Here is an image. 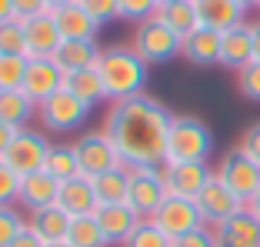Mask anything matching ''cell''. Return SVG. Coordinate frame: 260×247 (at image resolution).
<instances>
[{"label": "cell", "mask_w": 260, "mask_h": 247, "mask_svg": "<svg viewBox=\"0 0 260 247\" xmlns=\"http://www.w3.org/2000/svg\"><path fill=\"white\" fill-rule=\"evenodd\" d=\"M174 114L150 94H137L110 104L104 131L120 150L127 167H160L167 161V134Z\"/></svg>", "instance_id": "1"}, {"label": "cell", "mask_w": 260, "mask_h": 247, "mask_svg": "<svg viewBox=\"0 0 260 247\" xmlns=\"http://www.w3.org/2000/svg\"><path fill=\"white\" fill-rule=\"evenodd\" d=\"M97 74L107 87V101H127V97H137L144 94L147 80H150V64L134 50V47H104V54L97 60Z\"/></svg>", "instance_id": "2"}, {"label": "cell", "mask_w": 260, "mask_h": 247, "mask_svg": "<svg viewBox=\"0 0 260 247\" xmlns=\"http://www.w3.org/2000/svg\"><path fill=\"white\" fill-rule=\"evenodd\" d=\"M214 154V131L193 114H174L167 134V161L164 164H180V161H207Z\"/></svg>", "instance_id": "3"}, {"label": "cell", "mask_w": 260, "mask_h": 247, "mask_svg": "<svg viewBox=\"0 0 260 247\" xmlns=\"http://www.w3.org/2000/svg\"><path fill=\"white\" fill-rule=\"evenodd\" d=\"M180 44H184L180 34H174L160 17H150V20L137 23L134 44L130 47H134L150 67H160V64H170L174 57H180Z\"/></svg>", "instance_id": "4"}, {"label": "cell", "mask_w": 260, "mask_h": 247, "mask_svg": "<svg viewBox=\"0 0 260 247\" xmlns=\"http://www.w3.org/2000/svg\"><path fill=\"white\" fill-rule=\"evenodd\" d=\"M90 104H84L77 94H70L67 87L57 90L54 97H47L44 104L37 107V117L44 123V131L50 134H70V131H80L90 117Z\"/></svg>", "instance_id": "5"}, {"label": "cell", "mask_w": 260, "mask_h": 247, "mask_svg": "<svg viewBox=\"0 0 260 247\" xmlns=\"http://www.w3.org/2000/svg\"><path fill=\"white\" fill-rule=\"evenodd\" d=\"M74 147H77V161H80V174L90 180L100 177V174H107V170H114V167H123L120 150L114 147V140L107 137L104 127L100 131H84L74 140Z\"/></svg>", "instance_id": "6"}, {"label": "cell", "mask_w": 260, "mask_h": 247, "mask_svg": "<svg viewBox=\"0 0 260 247\" xmlns=\"http://www.w3.org/2000/svg\"><path fill=\"white\" fill-rule=\"evenodd\" d=\"M50 140H47L44 131H34V127H23V131L14 134V140H10L7 154L0 157V161H7L10 167L20 174V177H27V174H37V170L47 167V157H50Z\"/></svg>", "instance_id": "7"}, {"label": "cell", "mask_w": 260, "mask_h": 247, "mask_svg": "<svg viewBox=\"0 0 260 247\" xmlns=\"http://www.w3.org/2000/svg\"><path fill=\"white\" fill-rule=\"evenodd\" d=\"M214 174L237 194L244 204H250V197L260 191V164L253 157H247L240 147H230L227 154L220 157V164L214 167Z\"/></svg>", "instance_id": "8"}, {"label": "cell", "mask_w": 260, "mask_h": 247, "mask_svg": "<svg viewBox=\"0 0 260 247\" xmlns=\"http://www.w3.org/2000/svg\"><path fill=\"white\" fill-rule=\"evenodd\" d=\"M167 201V184H164V164L160 167H130V187L127 204L140 217H153V210Z\"/></svg>", "instance_id": "9"}, {"label": "cell", "mask_w": 260, "mask_h": 247, "mask_svg": "<svg viewBox=\"0 0 260 247\" xmlns=\"http://www.w3.org/2000/svg\"><path fill=\"white\" fill-rule=\"evenodd\" d=\"M150 221L160 227L170 240L184 237V234L197 231V227H204V217H200L197 201H190V197H174V194H167V201L153 210Z\"/></svg>", "instance_id": "10"}, {"label": "cell", "mask_w": 260, "mask_h": 247, "mask_svg": "<svg viewBox=\"0 0 260 247\" xmlns=\"http://www.w3.org/2000/svg\"><path fill=\"white\" fill-rule=\"evenodd\" d=\"M214 180V167L207 161H180V164H164V184L167 194L174 197H190L197 201V194Z\"/></svg>", "instance_id": "11"}, {"label": "cell", "mask_w": 260, "mask_h": 247, "mask_svg": "<svg viewBox=\"0 0 260 247\" xmlns=\"http://www.w3.org/2000/svg\"><path fill=\"white\" fill-rule=\"evenodd\" d=\"M63 84H67V74H63V67L54 57H30L27 77H23V94H27L37 107L47 97H54L57 90H63Z\"/></svg>", "instance_id": "12"}, {"label": "cell", "mask_w": 260, "mask_h": 247, "mask_svg": "<svg viewBox=\"0 0 260 247\" xmlns=\"http://www.w3.org/2000/svg\"><path fill=\"white\" fill-rule=\"evenodd\" d=\"M197 207H200L204 224H207V227H217V224H223L227 217H234L237 210H244L247 204L240 201L237 194H234V191H230V187L214 174V180H210V184H207L204 191L197 194Z\"/></svg>", "instance_id": "13"}, {"label": "cell", "mask_w": 260, "mask_h": 247, "mask_svg": "<svg viewBox=\"0 0 260 247\" xmlns=\"http://www.w3.org/2000/svg\"><path fill=\"white\" fill-rule=\"evenodd\" d=\"M247 64H253V27L244 20L220 34V67L240 74Z\"/></svg>", "instance_id": "14"}, {"label": "cell", "mask_w": 260, "mask_h": 247, "mask_svg": "<svg viewBox=\"0 0 260 247\" xmlns=\"http://www.w3.org/2000/svg\"><path fill=\"white\" fill-rule=\"evenodd\" d=\"M214 240L217 247H260V221L244 207L214 227Z\"/></svg>", "instance_id": "15"}, {"label": "cell", "mask_w": 260, "mask_h": 247, "mask_svg": "<svg viewBox=\"0 0 260 247\" xmlns=\"http://www.w3.org/2000/svg\"><path fill=\"white\" fill-rule=\"evenodd\" d=\"M57 207L67 210L70 217L80 214H97V191H93V180L77 174L70 180H60V191H57Z\"/></svg>", "instance_id": "16"}, {"label": "cell", "mask_w": 260, "mask_h": 247, "mask_svg": "<svg viewBox=\"0 0 260 247\" xmlns=\"http://www.w3.org/2000/svg\"><path fill=\"white\" fill-rule=\"evenodd\" d=\"M23 30H27V57H54L57 47L63 44L54 14H40L23 20Z\"/></svg>", "instance_id": "17"}, {"label": "cell", "mask_w": 260, "mask_h": 247, "mask_svg": "<svg viewBox=\"0 0 260 247\" xmlns=\"http://www.w3.org/2000/svg\"><path fill=\"white\" fill-rule=\"evenodd\" d=\"M180 57L193 67H217L220 64V34L210 27H197L180 44Z\"/></svg>", "instance_id": "18"}, {"label": "cell", "mask_w": 260, "mask_h": 247, "mask_svg": "<svg viewBox=\"0 0 260 247\" xmlns=\"http://www.w3.org/2000/svg\"><path fill=\"white\" fill-rule=\"evenodd\" d=\"M57 191H60V180L50 177L47 170H37V174H27L20 184V207L27 214L34 210H44V207H54L57 204Z\"/></svg>", "instance_id": "19"}, {"label": "cell", "mask_w": 260, "mask_h": 247, "mask_svg": "<svg viewBox=\"0 0 260 247\" xmlns=\"http://www.w3.org/2000/svg\"><path fill=\"white\" fill-rule=\"evenodd\" d=\"M97 221H100V231H104L107 244L114 247V244H123L144 217L130 204H110V207H97Z\"/></svg>", "instance_id": "20"}, {"label": "cell", "mask_w": 260, "mask_h": 247, "mask_svg": "<svg viewBox=\"0 0 260 247\" xmlns=\"http://www.w3.org/2000/svg\"><path fill=\"white\" fill-rule=\"evenodd\" d=\"M197 17H200V27H210V30L223 34L230 27L244 23L247 10L237 0H197Z\"/></svg>", "instance_id": "21"}, {"label": "cell", "mask_w": 260, "mask_h": 247, "mask_svg": "<svg viewBox=\"0 0 260 247\" xmlns=\"http://www.w3.org/2000/svg\"><path fill=\"white\" fill-rule=\"evenodd\" d=\"M57 20V30H60L63 40H97L100 34V23L87 14L80 4H70V7H60V10H50Z\"/></svg>", "instance_id": "22"}, {"label": "cell", "mask_w": 260, "mask_h": 247, "mask_svg": "<svg viewBox=\"0 0 260 247\" xmlns=\"http://www.w3.org/2000/svg\"><path fill=\"white\" fill-rule=\"evenodd\" d=\"M100 54H104V47L97 40H63L57 47L54 60L63 67V74H77V70H90L97 67Z\"/></svg>", "instance_id": "23"}, {"label": "cell", "mask_w": 260, "mask_h": 247, "mask_svg": "<svg viewBox=\"0 0 260 247\" xmlns=\"http://www.w3.org/2000/svg\"><path fill=\"white\" fill-rule=\"evenodd\" d=\"M34 114H37V104L23 90H0V123L23 131V127H30Z\"/></svg>", "instance_id": "24"}, {"label": "cell", "mask_w": 260, "mask_h": 247, "mask_svg": "<svg viewBox=\"0 0 260 247\" xmlns=\"http://www.w3.org/2000/svg\"><path fill=\"white\" fill-rule=\"evenodd\" d=\"M127 187H130V167H114L107 174L93 177V191H97V204L110 207V204H127Z\"/></svg>", "instance_id": "25"}, {"label": "cell", "mask_w": 260, "mask_h": 247, "mask_svg": "<svg viewBox=\"0 0 260 247\" xmlns=\"http://www.w3.org/2000/svg\"><path fill=\"white\" fill-rule=\"evenodd\" d=\"M157 17L167 23L174 34L187 37L200 27V17H197V0H174V4H164L157 7Z\"/></svg>", "instance_id": "26"}, {"label": "cell", "mask_w": 260, "mask_h": 247, "mask_svg": "<svg viewBox=\"0 0 260 247\" xmlns=\"http://www.w3.org/2000/svg\"><path fill=\"white\" fill-rule=\"evenodd\" d=\"M27 224H30V231L37 234V237H44V240H63L67 231H70V214L54 204V207L34 210Z\"/></svg>", "instance_id": "27"}, {"label": "cell", "mask_w": 260, "mask_h": 247, "mask_svg": "<svg viewBox=\"0 0 260 247\" xmlns=\"http://www.w3.org/2000/svg\"><path fill=\"white\" fill-rule=\"evenodd\" d=\"M67 87L70 94H77L84 104H90V107H97V104L107 101V87H104V80H100L97 67L90 70H77V74H67Z\"/></svg>", "instance_id": "28"}, {"label": "cell", "mask_w": 260, "mask_h": 247, "mask_svg": "<svg viewBox=\"0 0 260 247\" xmlns=\"http://www.w3.org/2000/svg\"><path fill=\"white\" fill-rule=\"evenodd\" d=\"M67 240L74 247H110L104 231H100V221L97 214H80V217H70V231Z\"/></svg>", "instance_id": "29"}, {"label": "cell", "mask_w": 260, "mask_h": 247, "mask_svg": "<svg viewBox=\"0 0 260 247\" xmlns=\"http://www.w3.org/2000/svg\"><path fill=\"white\" fill-rule=\"evenodd\" d=\"M47 174L57 180H70L80 174V161H77V147L74 144H63V140H57L54 147H50V157H47Z\"/></svg>", "instance_id": "30"}, {"label": "cell", "mask_w": 260, "mask_h": 247, "mask_svg": "<svg viewBox=\"0 0 260 247\" xmlns=\"http://www.w3.org/2000/svg\"><path fill=\"white\" fill-rule=\"evenodd\" d=\"M30 57L23 54H0V90H23Z\"/></svg>", "instance_id": "31"}, {"label": "cell", "mask_w": 260, "mask_h": 247, "mask_svg": "<svg viewBox=\"0 0 260 247\" xmlns=\"http://www.w3.org/2000/svg\"><path fill=\"white\" fill-rule=\"evenodd\" d=\"M170 244H174V240H170L160 227L153 224L150 217H144V221L134 227V234H130L120 247H170Z\"/></svg>", "instance_id": "32"}, {"label": "cell", "mask_w": 260, "mask_h": 247, "mask_svg": "<svg viewBox=\"0 0 260 247\" xmlns=\"http://www.w3.org/2000/svg\"><path fill=\"white\" fill-rule=\"evenodd\" d=\"M0 54H23L27 57V30H23V20L10 17V20L0 23Z\"/></svg>", "instance_id": "33"}, {"label": "cell", "mask_w": 260, "mask_h": 247, "mask_svg": "<svg viewBox=\"0 0 260 247\" xmlns=\"http://www.w3.org/2000/svg\"><path fill=\"white\" fill-rule=\"evenodd\" d=\"M20 184H23L20 174L7 161H0V207H10L20 201Z\"/></svg>", "instance_id": "34"}, {"label": "cell", "mask_w": 260, "mask_h": 247, "mask_svg": "<svg viewBox=\"0 0 260 247\" xmlns=\"http://www.w3.org/2000/svg\"><path fill=\"white\" fill-rule=\"evenodd\" d=\"M237 90H240V97H244V101L260 104V60L247 64V67L237 74Z\"/></svg>", "instance_id": "35"}, {"label": "cell", "mask_w": 260, "mask_h": 247, "mask_svg": "<svg viewBox=\"0 0 260 247\" xmlns=\"http://www.w3.org/2000/svg\"><path fill=\"white\" fill-rule=\"evenodd\" d=\"M120 4V20H130V23H144L150 17H157V0H117Z\"/></svg>", "instance_id": "36"}, {"label": "cell", "mask_w": 260, "mask_h": 247, "mask_svg": "<svg viewBox=\"0 0 260 247\" xmlns=\"http://www.w3.org/2000/svg\"><path fill=\"white\" fill-rule=\"evenodd\" d=\"M23 227H27V221H23V214L14 204H10V207H0V247H10V240H14Z\"/></svg>", "instance_id": "37"}, {"label": "cell", "mask_w": 260, "mask_h": 247, "mask_svg": "<svg viewBox=\"0 0 260 247\" xmlns=\"http://www.w3.org/2000/svg\"><path fill=\"white\" fill-rule=\"evenodd\" d=\"M80 7H84L100 27L120 17V4H117V0H80Z\"/></svg>", "instance_id": "38"}, {"label": "cell", "mask_w": 260, "mask_h": 247, "mask_svg": "<svg viewBox=\"0 0 260 247\" xmlns=\"http://www.w3.org/2000/svg\"><path fill=\"white\" fill-rule=\"evenodd\" d=\"M170 247H217V240H214V227H197V231H190V234H184V237H174V244Z\"/></svg>", "instance_id": "39"}, {"label": "cell", "mask_w": 260, "mask_h": 247, "mask_svg": "<svg viewBox=\"0 0 260 247\" xmlns=\"http://www.w3.org/2000/svg\"><path fill=\"white\" fill-rule=\"evenodd\" d=\"M240 150H244L247 157H253V161L260 164V120H253L250 127L244 131V137H240Z\"/></svg>", "instance_id": "40"}, {"label": "cell", "mask_w": 260, "mask_h": 247, "mask_svg": "<svg viewBox=\"0 0 260 247\" xmlns=\"http://www.w3.org/2000/svg\"><path fill=\"white\" fill-rule=\"evenodd\" d=\"M40 14H50L47 0H14V17L17 20H30V17H40Z\"/></svg>", "instance_id": "41"}, {"label": "cell", "mask_w": 260, "mask_h": 247, "mask_svg": "<svg viewBox=\"0 0 260 247\" xmlns=\"http://www.w3.org/2000/svg\"><path fill=\"white\" fill-rule=\"evenodd\" d=\"M44 244H47V240H44V237H37V234L30 231V224H27L14 240H10V247H44Z\"/></svg>", "instance_id": "42"}, {"label": "cell", "mask_w": 260, "mask_h": 247, "mask_svg": "<svg viewBox=\"0 0 260 247\" xmlns=\"http://www.w3.org/2000/svg\"><path fill=\"white\" fill-rule=\"evenodd\" d=\"M14 127H7V123H0V157L7 154V147H10V140H14Z\"/></svg>", "instance_id": "43"}, {"label": "cell", "mask_w": 260, "mask_h": 247, "mask_svg": "<svg viewBox=\"0 0 260 247\" xmlns=\"http://www.w3.org/2000/svg\"><path fill=\"white\" fill-rule=\"evenodd\" d=\"M14 17V0H0V23Z\"/></svg>", "instance_id": "44"}, {"label": "cell", "mask_w": 260, "mask_h": 247, "mask_svg": "<svg viewBox=\"0 0 260 247\" xmlns=\"http://www.w3.org/2000/svg\"><path fill=\"white\" fill-rule=\"evenodd\" d=\"M253 27V60H260V23H250Z\"/></svg>", "instance_id": "45"}, {"label": "cell", "mask_w": 260, "mask_h": 247, "mask_svg": "<svg viewBox=\"0 0 260 247\" xmlns=\"http://www.w3.org/2000/svg\"><path fill=\"white\" fill-rule=\"evenodd\" d=\"M247 210H250V214H253V217L260 221V191H257V194L250 197V204H247Z\"/></svg>", "instance_id": "46"}, {"label": "cell", "mask_w": 260, "mask_h": 247, "mask_svg": "<svg viewBox=\"0 0 260 247\" xmlns=\"http://www.w3.org/2000/svg\"><path fill=\"white\" fill-rule=\"evenodd\" d=\"M70 4H80V0H47L50 10H60V7H70Z\"/></svg>", "instance_id": "47"}, {"label": "cell", "mask_w": 260, "mask_h": 247, "mask_svg": "<svg viewBox=\"0 0 260 247\" xmlns=\"http://www.w3.org/2000/svg\"><path fill=\"white\" fill-rule=\"evenodd\" d=\"M44 247H74V244H70V240L67 237H63V240H47V244Z\"/></svg>", "instance_id": "48"}, {"label": "cell", "mask_w": 260, "mask_h": 247, "mask_svg": "<svg viewBox=\"0 0 260 247\" xmlns=\"http://www.w3.org/2000/svg\"><path fill=\"white\" fill-rule=\"evenodd\" d=\"M237 4H240L244 10H253V7H257V0H237Z\"/></svg>", "instance_id": "49"}, {"label": "cell", "mask_w": 260, "mask_h": 247, "mask_svg": "<svg viewBox=\"0 0 260 247\" xmlns=\"http://www.w3.org/2000/svg\"><path fill=\"white\" fill-rule=\"evenodd\" d=\"M157 4H160V7H164V4H174V0H157Z\"/></svg>", "instance_id": "50"}, {"label": "cell", "mask_w": 260, "mask_h": 247, "mask_svg": "<svg viewBox=\"0 0 260 247\" xmlns=\"http://www.w3.org/2000/svg\"><path fill=\"white\" fill-rule=\"evenodd\" d=\"M257 10H260V0H257Z\"/></svg>", "instance_id": "51"}]
</instances>
